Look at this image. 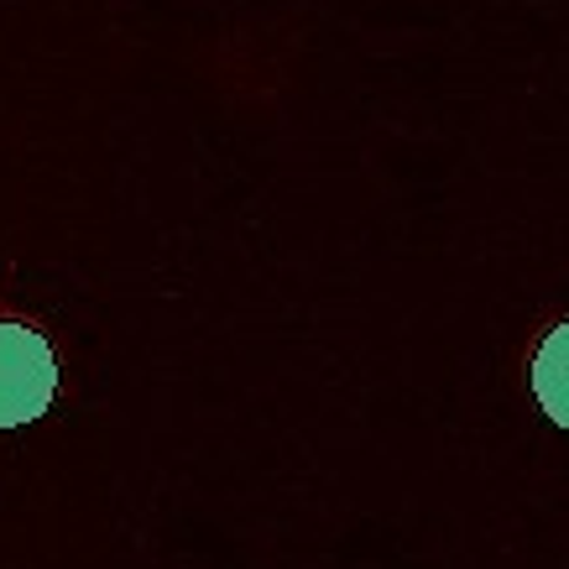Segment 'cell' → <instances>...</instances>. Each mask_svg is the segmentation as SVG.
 I'll use <instances>...</instances> for the list:
<instances>
[{"label": "cell", "mask_w": 569, "mask_h": 569, "mask_svg": "<svg viewBox=\"0 0 569 569\" xmlns=\"http://www.w3.org/2000/svg\"><path fill=\"white\" fill-rule=\"evenodd\" d=\"M52 397H58V356L48 335L0 319V429L37 423L52 408Z\"/></svg>", "instance_id": "1"}, {"label": "cell", "mask_w": 569, "mask_h": 569, "mask_svg": "<svg viewBox=\"0 0 569 569\" xmlns=\"http://www.w3.org/2000/svg\"><path fill=\"white\" fill-rule=\"evenodd\" d=\"M533 397L559 429H569V319L533 350Z\"/></svg>", "instance_id": "2"}]
</instances>
